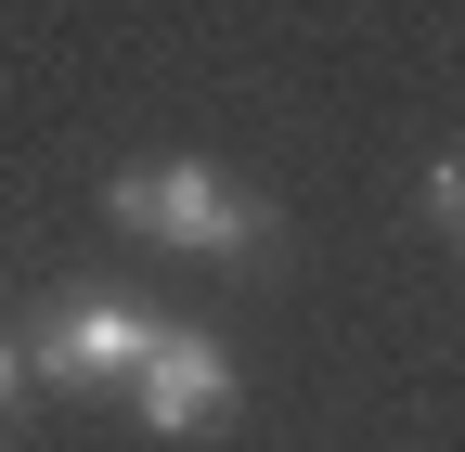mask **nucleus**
Segmentation results:
<instances>
[{
    "instance_id": "obj_5",
    "label": "nucleus",
    "mask_w": 465,
    "mask_h": 452,
    "mask_svg": "<svg viewBox=\"0 0 465 452\" xmlns=\"http://www.w3.org/2000/svg\"><path fill=\"white\" fill-rule=\"evenodd\" d=\"M26 388H39V362L14 349V336H0V414H26Z\"/></svg>"
},
{
    "instance_id": "obj_1",
    "label": "nucleus",
    "mask_w": 465,
    "mask_h": 452,
    "mask_svg": "<svg viewBox=\"0 0 465 452\" xmlns=\"http://www.w3.org/2000/svg\"><path fill=\"white\" fill-rule=\"evenodd\" d=\"M104 207H116V233H143V246H168V259H259V246H272V207H259V194H232L207 155L116 168Z\"/></svg>"
},
{
    "instance_id": "obj_3",
    "label": "nucleus",
    "mask_w": 465,
    "mask_h": 452,
    "mask_svg": "<svg viewBox=\"0 0 465 452\" xmlns=\"http://www.w3.org/2000/svg\"><path fill=\"white\" fill-rule=\"evenodd\" d=\"M130 401H143V427L155 439H207V427H232V349L220 336H168L155 323V349H143V375H130Z\"/></svg>"
},
{
    "instance_id": "obj_4",
    "label": "nucleus",
    "mask_w": 465,
    "mask_h": 452,
    "mask_svg": "<svg viewBox=\"0 0 465 452\" xmlns=\"http://www.w3.org/2000/svg\"><path fill=\"white\" fill-rule=\"evenodd\" d=\"M427 220H440V233H465V155L427 168Z\"/></svg>"
},
{
    "instance_id": "obj_2",
    "label": "nucleus",
    "mask_w": 465,
    "mask_h": 452,
    "mask_svg": "<svg viewBox=\"0 0 465 452\" xmlns=\"http://www.w3.org/2000/svg\"><path fill=\"white\" fill-rule=\"evenodd\" d=\"M143 349H155V310H130V298H52L39 336H26V362L52 388H130Z\"/></svg>"
}]
</instances>
